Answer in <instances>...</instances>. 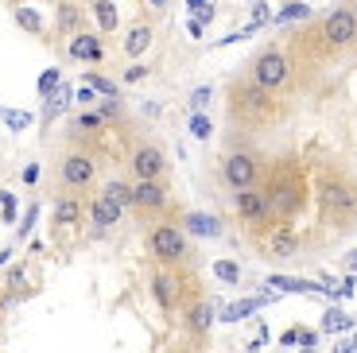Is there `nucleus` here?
Returning <instances> with one entry per match:
<instances>
[{"label": "nucleus", "mask_w": 357, "mask_h": 353, "mask_svg": "<svg viewBox=\"0 0 357 353\" xmlns=\"http://www.w3.org/2000/svg\"><path fill=\"white\" fill-rule=\"evenodd\" d=\"M314 198H319V213L331 225H354L357 218V186L338 171H322L314 179Z\"/></svg>", "instance_id": "f257e3e1"}, {"label": "nucleus", "mask_w": 357, "mask_h": 353, "mask_svg": "<svg viewBox=\"0 0 357 353\" xmlns=\"http://www.w3.org/2000/svg\"><path fill=\"white\" fill-rule=\"evenodd\" d=\"M264 195H268V206H272V218H295L299 206H303V195H307L303 175L295 167H280L276 175L268 179Z\"/></svg>", "instance_id": "f03ea898"}, {"label": "nucleus", "mask_w": 357, "mask_h": 353, "mask_svg": "<svg viewBox=\"0 0 357 353\" xmlns=\"http://www.w3.org/2000/svg\"><path fill=\"white\" fill-rule=\"evenodd\" d=\"M148 253H152V260L163 264V268L183 264V260L190 256L187 230L175 225V221H160V225H152V230H148Z\"/></svg>", "instance_id": "7ed1b4c3"}, {"label": "nucleus", "mask_w": 357, "mask_h": 353, "mask_svg": "<svg viewBox=\"0 0 357 353\" xmlns=\"http://www.w3.org/2000/svg\"><path fill=\"white\" fill-rule=\"evenodd\" d=\"M322 43L331 51H342V47H354L357 43V8L354 4H338L322 16Z\"/></svg>", "instance_id": "20e7f679"}, {"label": "nucleus", "mask_w": 357, "mask_h": 353, "mask_svg": "<svg viewBox=\"0 0 357 353\" xmlns=\"http://www.w3.org/2000/svg\"><path fill=\"white\" fill-rule=\"evenodd\" d=\"M287 78H291V59H287L284 51H264V54H257L252 59V82H257L260 89H284L287 86Z\"/></svg>", "instance_id": "39448f33"}, {"label": "nucleus", "mask_w": 357, "mask_h": 353, "mask_svg": "<svg viewBox=\"0 0 357 353\" xmlns=\"http://www.w3.org/2000/svg\"><path fill=\"white\" fill-rule=\"evenodd\" d=\"M93 179H98V163H93V156H86V151H66V156L59 159V183H63L70 195L89 190Z\"/></svg>", "instance_id": "423d86ee"}, {"label": "nucleus", "mask_w": 357, "mask_h": 353, "mask_svg": "<svg viewBox=\"0 0 357 353\" xmlns=\"http://www.w3.org/2000/svg\"><path fill=\"white\" fill-rule=\"evenodd\" d=\"M222 179L229 190H249V186L260 183V163L252 159V151H225Z\"/></svg>", "instance_id": "0eeeda50"}, {"label": "nucleus", "mask_w": 357, "mask_h": 353, "mask_svg": "<svg viewBox=\"0 0 357 353\" xmlns=\"http://www.w3.org/2000/svg\"><path fill=\"white\" fill-rule=\"evenodd\" d=\"M233 109H237V117H245V121H264V117L272 113V93L260 89L257 82H241V86L233 89Z\"/></svg>", "instance_id": "6e6552de"}, {"label": "nucleus", "mask_w": 357, "mask_h": 353, "mask_svg": "<svg viewBox=\"0 0 357 353\" xmlns=\"http://www.w3.org/2000/svg\"><path fill=\"white\" fill-rule=\"evenodd\" d=\"M152 299L160 303L163 315H175L178 303H183V276L175 272V268H155L152 272Z\"/></svg>", "instance_id": "1a4fd4ad"}, {"label": "nucleus", "mask_w": 357, "mask_h": 353, "mask_svg": "<svg viewBox=\"0 0 357 353\" xmlns=\"http://www.w3.org/2000/svg\"><path fill=\"white\" fill-rule=\"evenodd\" d=\"M233 210L245 225H268L272 221V206H268V195L260 186H249V190H233Z\"/></svg>", "instance_id": "9d476101"}, {"label": "nucleus", "mask_w": 357, "mask_h": 353, "mask_svg": "<svg viewBox=\"0 0 357 353\" xmlns=\"http://www.w3.org/2000/svg\"><path fill=\"white\" fill-rule=\"evenodd\" d=\"M128 171H132V179H163L167 156H163V148H155V144H136L132 156H128Z\"/></svg>", "instance_id": "9b49d317"}, {"label": "nucleus", "mask_w": 357, "mask_h": 353, "mask_svg": "<svg viewBox=\"0 0 357 353\" xmlns=\"http://www.w3.org/2000/svg\"><path fill=\"white\" fill-rule=\"evenodd\" d=\"M167 202H171V190L163 186V179H136L132 183V210L160 213L167 210Z\"/></svg>", "instance_id": "f8f14e48"}, {"label": "nucleus", "mask_w": 357, "mask_h": 353, "mask_svg": "<svg viewBox=\"0 0 357 353\" xmlns=\"http://www.w3.org/2000/svg\"><path fill=\"white\" fill-rule=\"evenodd\" d=\"M183 322H187V330H190V338H198L202 342L210 330H214V322H218V307H214V299H190L187 303V310H183Z\"/></svg>", "instance_id": "ddd939ff"}, {"label": "nucleus", "mask_w": 357, "mask_h": 353, "mask_svg": "<svg viewBox=\"0 0 357 353\" xmlns=\"http://www.w3.org/2000/svg\"><path fill=\"white\" fill-rule=\"evenodd\" d=\"M121 218H125V206L113 202V198L98 195L93 202H89V221H93V233H98V237H101V233H109V230H116Z\"/></svg>", "instance_id": "4468645a"}, {"label": "nucleus", "mask_w": 357, "mask_h": 353, "mask_svg": "<svg viewBox=\"0 0 357 353\" xmlns=\"http://www.w3.org/2000/svg\"><path fill=\"white\" fill-rule=\"evenodd\" d=\"M70 59L74 62H101L105 59V47H101V39L93 36V31H78V36H70Z\"/></svg>", "instance_id": "2eb2a0df"}, {"label": "nucleus", "mask_w": 357, "mask_h": 353, "mask_svg": "<svg viewBox=\"0 0 357 353\" xmlns=\"http://www.w3.org/2000/svg\"><path fill=\"white\" fill-rule=\"evenodd\" d=\"M268 256H280V260H287V256H295L299 253V233L291 230V225H276V230L268 233V248H264Z\"/></svg>", "instance_id": "dca6fc26"}, {"label": "nucleus", "mask_w": 357, "mask_h": 353, "mask_svg": "<svg viewBox=\"0 0 357 353\" xmlns=\"http://www.w3.org/2000/svg\"><path fill=\"white\" fill-rule=\"evenodd\" d=\"M152 39H155L152 24H148V20H136V24L125 31V43H121L125 47V59H140V54L152 47Z\"/></svg>", "instance_id": "f3484780"}, {"label": "nucleus", "mask_w": 357, "mask_h": 353, "mask_svg": "<svg viewBox=\"0 0 357 353\" xmlns=\"http://www.w3.org/2000/svg\"><path fill=\"white\" fill-rule=\"evenodd\" d=\"M187 233L190 237H202V241H214V237H222V221H218L214 213L190 210L187 213Z\"/></svg>", "instance_id": "a211bd4d"}, {"label": "nucleus", "mask_w": 357, "mask_h": 353, "mask_svg": "<svg viewBox=\"0 0 357 353\" xmlns=\"http://www.w3.org/2000/svg\"><path fill=\"white\" fill-rule=\"evenodd\" d=\"M268 287H272V292H287V295L322 292V283H314V280H295V276H268Z\"/></svg>", "instance_id": "6ab92c4d"}, {"label": "nucleus", "mask_w": 357, "mask_h": 353, "mask_svg": "<svg viewBox=\"0 0 357 353\" xmlns=\"http://www.w3.org/2000/svg\"><path fill=\"white\" fill-rule=\"evenodd\" d=\"M82 202H78V195H63L59 202H54V225L63 230V225H78L82 221Z\"/></svg>", "instance_id": "aec40b11"}, {"label": "nucleus", "mask_w": 357, "mask_h": 353, "mask_svg": "<svg viewBox=\"0 0 357 353\" xmlns=\"http://www.w3.org/2000/svg\"><path fill=\"white\" fill-rule=\"evenodd\" d=\"M70 98H74V89L66 86V82H59V89L43 98V121H54V117H63V113H66V105H70Z\"/></svg>", "instance_id": "412c9836"}, {"label": "nucleus", "mask_w": 357, "mask_h": 353, "mask_svg": "<svg viewBox=\"0 0 357 353\" xmlns=\"http://www.w3.org/2000/svg\"><path fill=\"white\" fill-rule=\"evenodd\" d=\"M93 20H98V27L105 31V36L121 27V20H116V4H113V0H93Z\"/></svg>", "instance_id": "4be33fe9"}, {"label": "nucleus", "mask_w": 357, "mask_h": 353, "mask_svg": "<svg viewBox=\"0 0 357 353\" xmlns=\"http://www.w3.org/2000/svg\"><path fill=\"white\" fill-rule=\"evenodd\" d=\"M101 195L113 198V202H121L125 210H132V183H125V179H109Z\"/></svg>", "instance_id": "5701e85b"}, {"label": "nucleus", "mask_w": 357, "mask_h": 353, "mask_svg": "<svg viewBox=\"0 0 357 353\" xmlns=\"http://www.w3.org/2000/svg\"><path fill=\"white\" fill-rule=\"evenodd\" d=\"M314 342H319V330H307V326H291L280 334V345H303V350H311Z\"/></svg>", "instance_id": "b1692460"}, {"label": "nucleus", "mask_w": 357, "mask_h": 353, "mask_svg": "<svg viewBox=\"0 0 357 353\" xmlns=\"http://www.w3.org/2000/svg\"><path fill=\"white\" fill-rule=\"evenodd\" d=\"M260 303H264V299H260V295H257V299H241V303H233V307H225V310H222V315H218V318H222V322H237V318L252 315V310H257Z\"/></svg>", "instance_id": "393cba45"}, {"label": "nucleus", "mask_w": 357, "mask_h": 353, "mask_svg": "<svg viewBox=\"0 0 357 353\" xmlns=\"http://www.w3.org/2000/svg\"><path fill=\"white\" fill-rule=\"evenodd\" d=\"M86 86H93L98 89V98H116V93H121V89H116V82H109L105 74H98V70H86Z\"/></svg>", "instance_id": "a878e982"}, {"label": "nucleus", "mask_w": 357, "mask_h": 353, "mask_svg": "<svg viewBox=\"0 0 357 353\" xmlns=\"http://www.w3.org/2000/svg\"><path fill=\"white\" fill-rule=\"evenodd\" d=\"M354 326V318L342 315V310H326L322 315V334H338V330H349Z\"/></svg>", "instance_id": "bb28decb"}, {"label": "nucleus", "mask_w": 357, "mask_h": 353, "mask_svg": "<svg viewBox=\"0 0 357 353\" xmlns=\"http://www.w3.org/2000/svg\"><path fill=\"white\" fill-rule=\"evenodd\" d=\"M78 27H82V12L74 8V4H63V8H59V31L78 36Z\"/></svg>", "instance_id": "cd10ccee"}, {"label": "nucleus", "mask_w": 357, "mask_h": 353, "mask_svg": "<svg viewBox=\"0 0 357 353\" xmlns=\"http://www.w3.org/2000/svg\"><path fill=\"white\" fill-rule=\"evenodd\" d=\"M101 124H105V117L93 109V113H82V117H74V133L78 136H89V133H98Z\"/></svg>", "instance_id": "c85d7f7f"}, {"label": "nucleus", "mask_w": 357, "mask_h": 353, "mask_svg": "<svg viewBox=\"0 0 357 353\" xmlns=\"http://www.w3.org/2000/svg\"><path fill=\"white\" fill-rule=\"evenodd\" d=\"M295 20H311V8H307L303 0H295V4L276 12V24H295Z\"/></svg>", "instance_id": "c756f323"}, {"label": "nucleus", "mask_w": 357, "mask_h": 353, "mask_svg": "<svg viewBox=\"0 0 357 353\" xmlns=\"http://www.w3.org/2000/svg\"><path fill=\"white\" fill-rule=\"evenodd\" d=\"M214 276L222 283H241V264L237 260H214Z\"/></svg>", "instance_id": "7c9ffc66"}, {"label": "nucleus", "mask_w": 357, "mask_h": 353, "mask_svg": "<svg viewBox=\"0 0 357 353\" xmlns=\"http://www.w3.org/2000/svg\"><path fill=\"white\" fill-rule=\"evenodd\" d=\"M0 121L8 124L12 133H24L27 124H31V113H24V109H0Z\"/></svg>", "instance_id": "2f4dec72"}, {"label": "nucleus", "mask_w": 357, "mask_h": 353, "mask_svg": "<svg viewBox=\"0 0 357 353\" xmlns=\"http://www.w3.org/2000/svg\"><path fill=\"white\" fill-rule=\"evenodd\" d=\"M16 24L24 27V31H31V36L43 31V20H39V12H31V8H16Z\"/></svg>", "instance_id": "473e14b6"}, {"label": "nucleus", "mask_w": 357, "mask_h": 353, "mask_svg": "<svg viewBox=\"0 0 357 353\" xmlns=\"http://www.w3.org/2000/svg\"><path fill=\"white\" fill-rule=\"evenodd\" d=\"M210 133H214V128H210V117H206V113H195V117H190V136L206 140Z\"/></svg>", "instance_id": "72a5a7b5"}, {"label": "nucleus", "mask_w": 357, "mask_h": 353, "mask_svg": "<svg viewBox=\"0 0 357 353\" xmlns=\"http://www.w3.org/2000/svg\"><path fill=\"white\" fill-rule=\"evenodd\" d=\"M54 89H59V70H47L43 78H39V98H47Z\"/></svg>", "instance_id": "f704fd0d"}, {"label": "nucleus", "mask_w": 357, "mask_h": 353, "mask_svg": "<svg viewBox=\"0 0 357 353\" xmlns=\"http://www.w3.org/2000/svg\"><path fill=\"white\" fill-rule=\"evenodd\" d=\"M206 101H210V86H198L195 93H190V109H195V113H202Z\"/></svg>", "instance_id": "c9c22d12"}, {"label": "nucleus", "mask_w": 357, "mask_h": 353, "mask_svg": "<svg viewBox=\"0 0 357 353\" xmlns=\"http://www.w3.org/2000/svg\"><path fill=\"white\" fill-rule=\"evenodd\" d=\"M187 4H190V8L198 12L195 20H202V24H206V20H210V16H214V4H210V0H187Z\"/></svg>", "instance_id": "e433bc0d"}, {"label": "nucleus", "mask_w": 357, "mask_h": 353, "mask_svg": "<svg viewBox=\"0 0 357 353\" xmlns=\"http://www.w3.org/2000/svg\"><path fill=\"white\" fill-rule=\"evenodd\" d=\"M98 113L105 117V121H116V117H121V105H116V98H105V101H101Z\"/></svg>", "instance_id": "4c0bfd02"}, {"label": "nucleus", "mask_w": 357, "mask_h": 353, "mask_svg": "<svg viewBox=\"0 0 357 353\" xmlns=\"http://www.w3.org/2000/svg\"><path fill=\"white\" fill-rule=\"evenodd\" d=\"M24 280H27V268H24V264L8 272V287H24Z\"/></svg>", "instance_id": "58836bf2"}, {"label": "nucleus", "mask_w": 357, "mask_h": 353, "mask_svg": "<svg viewBox=\"0 0 357 353\" xmlns=\"http://www.w3.org/2000/svg\"><path fill=\"white\" fill-rule=\"evenodd\" d=\"M140 78H148V66H128L125 70V82H140Z\"/></svg>", "instance_id": "ea45409f"}, {"label": "nucleus", "mask_w": 357, "mask_h": 353, "mask_svg": "<svg viewBox=\"0 0 357 353\" xmlns=\"http://www.w3.org/2000/svg\"><path fill=\"white\" fill-rule=\"evenodd\" d=\"M36 206H31V210H27V218H24V225H20V237H27V233H31V225H36Z\"/></svg>", "instance_id": "a19ab883"}, {"label": "nucleus", "mask_w": 357, "mask_h": 353, "mask_svg": "<svg viewBox=\"0 0 357 353\" xmlns=\"http://www.w3.org/2000/svg\"><path fill=\"white\" fill-rule=\"evenodd\" d=\"M268 20V8H264V0H257V8H252V24H264Z\"/></svg>", "instance_id": "79ce46f5"}, {"label": "nucleus", "mask_w": 357, "mask_h": 353, "mask_svg": "<svg viewBox=\"0 0 357 353\" xmlns=\"http://www.w3.org/2000/svg\"><path fill=\"white\" fill-rule=\"evenodd\" d=\"M36 179H39V167H36V163H27V167H24V183L31 186V183H36Z\"/></svg>", "instance_id": "37998d69"}, {"label": "nucleus", "mask_w": 357, "mask_h": 353, "mask_svg": "<svg viewBox=\"0 0 357 353\" xmlns=\"http://www.w3.org/2000/svg\"><path fill=\"white\" fill-rule=\"evenodd\" d=\"M202 20H190V24H187V31H190V36H195V39H202Z\"/></svg>", "instance_id": "c03bdc74"}, {"label": "nucleus", "mask_w": 357, "mask_h": 353, "mask_svg": "<svg viewBox=\"0 0 357 353\" xmlns=\"http://www.w3.org/2000/svg\"><path fill=\"white\" fill-rule=\"evenodd\" d=\"M144 8H152V12H167V0H144Z\"/></svg>", "instance_id": "a18cd8bd"}, {"label": "nucleus", "mask_w": 357, "mask_h": 353, "mask_svg": "<svg viewBox=\"0 0 357 353\" xmlns=\"http://www.w3.org/2000/svg\"><path fill=\"white\" fill-rule=\"evenodd\" d=\"M338 295H354V276H346V283L338 287Z\"/></svg>", "instance_id": "49530a36"}, {"label": "nucleus", "mask_w": 357, "mask_h": 353, "mask_svg": "<svg viewBox=\"0 0 357 353\" xmlns=\"http://www.w3.org/2000/svg\"><path fill=\"white\" fill-rule=\"evenodd\" d=\"M346 268H349V272H357V253H349V256H346Z\"/></svg>", "instance_id": "de8ad7c7"}, {"label": "nucleus", "mask_w": 357, "mask_h": 353, "mask_svg": "<svg viewBox=\"0 0 357 353\" xmlns=\"http://www.w3.org/2000/svg\"><path fill=\"white\" fill-rule=\"evenodd\" d=\"M4 260H8V253H0V264H4Z\"/></svg>", "instance_id": "09e8293b"}, {"label": "nucleus", "mask_w": 357, "mask_h": 353, "mask_svg": "<svg viewBox=\"0 0 357 353\" xmlns=\"http://www.w3.org/2000/svg\"><path fill=\"white\" fill-rule=\"evenodd\" d=\"M167 353H178V350H167Z\"/></svg>", "instance_id": "8fccbe9b"}]
</instances>
